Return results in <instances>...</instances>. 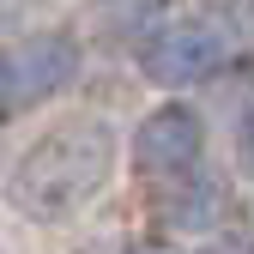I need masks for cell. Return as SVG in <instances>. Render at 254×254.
<instances>
[{
  "instance_id": "1",
  "label": "cell",
  "mask_w": 254,
  "mask_h": 254,
  "mask_svg": "<svg viewBox=\"0 0 254 254\" xmlns=\"http://www.w3.org/2000/svg\"><path fill=\"white\" fill-rule=\"evenodd\" d=\"M115 176V127L97 115H67L18 157L6 176V206L30 224H67Z\"/></svg>"
},
{
  "instance_id": "2",
  "label": "cell",
  "mask_w": 254,
  "mask_h": 254,
  "mask_svg": "<svg viewBox=\"0 0 254 254\" xmlns=\"http://www.w3.org/2000/svg\"><path fill=\"white\" fill-rule=\"evenodd\" d=\"M230 61V43L224 30L206 24V18H182V24H164L139 43V73L157 85V91H188V85H206L224 73Z\"/></svg>"
},
{
  "instance_id": "3",
  "label": "cell",
  "mask_w": 254,
  "mask_h": 254,
  "mask_svg": "<svg viewBox=\"0 0 254 254\" xmlns=\"http://www.w3.org/2000/svg\"><path fill=\"white\" fill-rule=\"evenodd\" d=\"M127 151H133V170L151 176V182L188 176V170H200V157H206V121L188 103H164V109H151L133 127V145Z\"/></svg>"
},
{
  "instance_id": "4",
  "label": "cell",
  "mask_w": 254,
  "mask_h": 254,
  "mask_svg": "<svg viewBox=\"0 0 254 254\" xmlns=\"http://www.w3.org/2000/svg\"><path fill=\"white\" fill-rule=\"evenodd\" d=\"M79 37L73 30H30V37L6 55V79H12V109L49 103L79 79Z\"/></svg>"
},
{
  "instance_id": "5",
  "label": "cell",
  "mask_w": 254,
  "mask_h": 254,
  "mask_svg": "<svg viewBox=\"0 0 254 254\" xmlns=\"http://www.w3.org/2000/svg\"><path fill=\"white\" fill-rule=\"evenodd\" d=\"M157 218H164L170 230H218V218H224V188H218L212 176H200V170L170 176L164 200H157Z\"/></svg>"
},
{
  "instance_id": "6",
  "label": "cell",
  "mask_w": 254,
  "mask_h": 254,
  "mask_svg": "<svg viewBox=\"0 0 254 254\" xmlns=\"http://www.w3.org/2000/svg\"><path fill=\"white\" fill-rule=\"evenodd\" d=\"M164 6V0H103L97 6V18H103V30L109 37H121V30H139V24H151V12Z\"/></svg>"
},
{
  "instance_id": "7",
  "label": "cell",
  "mask_w": 254,
  "mask_h": 254,
  "mask_svg": "<svg viewBox=\"0 0 254 254\" xmlns=\"http://www.w3.org/2000/svg\"><path fill=\"white\" fill-rule=\"evenodd\" d=\"M12 115V79H6V55H0V121Z\"/></svg>"
},
{
  "instance_id": "8",
  "label": "cell",
  "mask_w": 254,
  "mask_h": 254,
  "mask_svg": "<svg viewBox=\"0 0 254 254\" xmlns=\"http://www.w3.org/2000/svg\"><path fill=\"white\" fill-rule=\"evenodd\" d=\"M133 254H182V248H164V242H145V248H133Z\"/></svg>"
},
{
  "instance_id": "9",
  "label": "cell",
  "mask_w": 254,
  "mask_h": 254,
  "mask_svg": "<svg viewBox=\"0 0 254 254\" xmlns=\"http://www.w3.org/2000/svg\"><path fill=\"white\" fill-rule=\"evenodd\" d=\"M218 248H224V254H242V236H224V242H218Z\"/></svg>"
}]
</instances>
